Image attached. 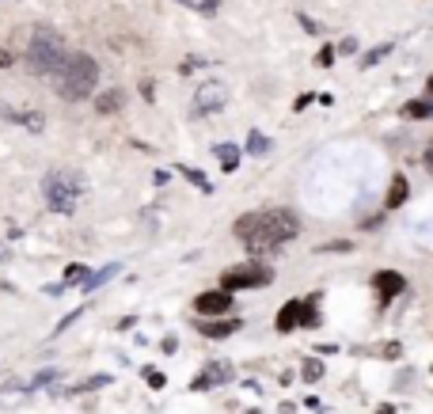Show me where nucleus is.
<instances>
[{
    "label": "nucleus",
    "instance_id": "obj_5",
    "mask_svg": "<svg viewBox=\"0 0 433 414\" xmlns=\"http://www.w3.org/2000/svg\"><path fill=\"white\" fill-rule=\"evenodd\" d=\"M274 281V270L262 266V262H243V266H232L221 274V289L224 293H236V289H259Z\"/></svg>",
    "mask_w": 433,
    "mask_h": 414
},
{
    "label": "nucleus",
    "instance_id": "obj_32",
    "mask_svg": "<svg viewBox=\"0 0 433 414\" xmlns=\"http://www.w3.org/2000/svg\"><path fill=\"white\" fill-rule=\"evenodd\" d=\"M426 167H429V172H433V148H429V153H426Z\"/></svg>",
    "mask_w": 433,
    "mask_h": 414
},
{
    "label": "nucleus",
    "instance_id": "obj_22",
    "mask_svg": "<svg viewBox=\"0 0 433 414\" xmlns=\"http://www.w3.org/2000/svg\"><path fill=\"white\" fill-rule=\"evenodd\" d=\"M179 172H183L186 179H190V183L198 186V190H205V194H209V190H213V183H209V179H205L202 172H194V167H179Z\"/></svg>",
    "mask_w": 433,
    "mask_h": 414
},
{
    "label": "nucleus",
    "instance_id": "obj_27",
    "mask_svg": "<svg viewBox=\"0 0 433 414\" xmlns=\"http://www.w3.org/2000/svg\"><path fill=\"white\" fill-rule=\"evenodd\" d=\"M319 376H323V365H319V361H308V365H304V380H319Z\"/></svg>",
    "mask_w": 433,
    "mask_h": 414
},
{
    "label": "nucleus",
    "instance_id": "obj_3",
    "mask_svg": "<svg viewBox=\"0 0 433 414\" xmlns=\"http://www.w3.org/2000/svg\"><path fill=\"white\" fill-rule=\"evenodd\" d=\"M65 58H69V53H65V39L53 27H39V31L31 34V42H27V69H31L34 77H53Z\"/></svg>",
    "mask_w": 433,
    "mask_h": 414
},
{
    "label": "nucleus",
    "instance_id": "obj_26",
    "mask_svg": "<svg viewBox=\"0 0 433 414\" xmlns=\"http://www.w3.org/2000/svg\"><path fill=\"white\" fill-rule=\"evenodd\" d=\"M297 20H300V27H304V31H308V34H319V31H323V27H319V23L312 20V15H304V12H300V15H297Z\"/></svg>",
    "mask_w": 433,
    "mask_h": 414
},
{
    "label": "nucleus",
    "instance_id": "obj_23",
    "mask_svg": "<svg viewBox=\"0 0 433 414\" xmlns=\"http://www.w3.org/2000/svg\"><path fill=\"white\" fill-rule=\"evenodd\" d=\"M110 384V376H91V380H84V384H77L72 392H91V388H107Z\"/></svg>",
    "mask_w": 433,
    "mask_h": 414
},
{
    "label": "nucleus",
    "instance_id": "obj_16",
    "mask_svg": "<svg viewBox=\"0 0 433 414\" xmlns=\"http://www.w3.org/2000/svg\"><path fill=\"white\" fill-rule=\"evenodd\" d=\"M236 331H240V319H228V323H205L202 327L205 338H228V335H236Z\"/></svg>",
    "mask_w": 433,
    "mask_h": 414
},
{
    "label": "nucleus",
    "instance_id": "obj_6",
    "mask_svg": "<svg viewBox=\"0 0 433 414\" xmlns=\"http://www.w3.org/2000/svg\"><path fill=\"white\" fill-rule=\"evenodd\" d=\"M224 103H228V88L224 84H202V88L194 91L190 99V115L194 118H209L216 110H224Z\"/></svg>",
    "mask_w": 433,
    "mask_h": 414
},
{
    "label": "nucleus",
    "instance_id": "obj_29",
    "mask_svg": "<svg viewBox=\"0 0 433 414\" xmlns=\"http://www.w3.org/2000/svg\"><path fill=\"white\" fill-rule=\"evenodd\" d=\"M15 58H12V50H8L4 42H0V69H8V65H12Z\"/></svg>",
    "mask_w": 433,
    "mask_h": 414
},
{
    "label": "nucleus",
    "instance_id": "obj_11",
    "mask_svg": "<svg viewBox=\"0 0 433 414\" xmlns=\"http://www.w3.org/2000/svg\"><path fill=\"white\" fill-rule=\"evenodd\" d=\"M122 107H126V91H122V88H110V91H103V96H96V110H99V115H118Z\"/></svg>",
    "mask_w": 433,
    "mask_h": 414
},
{
    "label": "nucleus",
    "instance_id": "obj_19",
    "mask_svg": "<svg viewBox=\"0 0 433 414\" xmlns=\"http://www.w3.org/2000/svg\"><path fill=\"white\" fill-rule=\"evenodd\" d=\"M316 300H319V297H304V300H300V323H304V327H316V323H319Z\"/></svg>",
    "mask_w": 433,
    "mask_h": 414
},
{
    "label": "nucleus",
    "instance_id": "obj_25",
    "mask_svg": "<svg viewBox=\"0 0 433 414\" xmlns=\"http://www.w3.org/2000/svg\"><path fill=\"white\" fill-rule=\"evenodd\" d=\"M50 380H58V369H42V373L31 380V388H42V384H50Z\"/></svg>",
    "mask_w": 433,
    "mask_h": 414
},
{
    "label": "nucleus",
    "instance_id": "obj_1",
    "mask_svg": "<svg viewBox=\"0 0 433 414\" xmlns=\"http://www.w3.org/2000/svg\"><path fill=\"white\" fill-rule=\"evenodd\" d=\"M236 240L251 255H274L289 240L300 232V221L289 209H262V213H247L236 221Z\"/></svg>",
    "mask_w": 433,
    "mask_h": 414
},
{
    "label": "nucleus",
    "instance_id": "obj_2",
    "mask_svg": "<svg viewBox=\"0 0 433 414\" xmlns=\"http://www.w3.org/2000/svg\"><path fill=\"white\" fill-rule=\"evenodd\" d=\"M53 84H58V96L69 99V103H80L96 91L99 84V65L91 53H69L61 61V69L53 72Z\"/></svg>",
    "mask_w": 433,
    "mask_h": 414
},
{
    "label": "nucleus",
    "instance_id": "obj_8",
    "mask_svg": "<svg viewBox=\"0 0 433 414\" xmlns=\"http://www.w3.org/2000/svg\"><path fill=\"white\" fill-rule=\"evenodd\" d=\"M373 285H376V293H380V304H388L392 297H399L403 289H407V281L395 274V270H380V274L373 278Z\"/></svg>",
    "mask_w": 433,
    "mask_h": 414
},
{
    "label": "nucleus",
    "instance_id": "obj_34",
    "mask_svg": "<svg viewBox=\"0 0 433 414\" xmlns=\"http://www.w3.org/2000/svg\"><path fill=\"white\" fill-rule=\"evenodd\" d=\"M0 259H4V247H0Z\"/></svg>",
    "mask_w": 433,
    "mask_h": 414
},
{
    "label": "nucleus",
    "instance_id": "obj_10",
    "mask_svg": "<svg viewBox=\"0 0 433 414\" xmlns=\"http://www.w3.org/2000/svg\"><path fill=\"white\" fill-rule=\"evenodd\" d=\"M224 380H232V369H228V365H209L202 376H194V380H190V392H205V388H213V384H224Z\"/></svg>",
    "mask_w": 433,
    "mask_h": 414
},
{
    "label": "nucleus",
    "instance_id": "obj_9",
    "mask_svg": "<svg viewBox=\"0 0 433 414\" xmlns=\"http://www.w3.org/2000/svg\"><path fill=\"white\" fill-rule=\"evenodd\" d=\"M0 115H4L8 122H15V126L31 129V134H42V129H46V122H42L39 110H12V107H0Z\"/></svg>",
    "mask_w": 433,
    "mask_h": 414
},
{
    "label": "nucleus",
    "instance_id": "obj_13",
    "mask_svg": "<svg viewBox=\"0 0 433 414\" xmlns=\"http://www.w3.org/2000/svg\"><path fill=\"white\" fill-rule=\"evenodd\" d=\"M407 194H411L407 179H403V175H395V179H392V190H388V202H384V205H388V209H399V205L407 202Z\"/></svg>",
    "mask_w": 433,
    "mask_h": 414
},
{
    "label": "nucleus",
    "instance_id": "obj_35",
    "mask_svg": "<svg viewBox=\"0 0 433 414\" xmlns=\"http://www.w3.org/2000/svg\"><path fill=\"white\" fill-rule=\"evenodd\" d=\"M247 414H259V410H247Z\"/></svg>",
    "mask_w": 433,
    "mask_h": 414
},
{
    "label": "nucleus",
    "instance_id": "obj_30",
    "mask_svg": "<svg viewBox=\"0 0 433 414\" xmlns=\"http://www.w3.org/2000/svg\"><path fill=\"white\" fill-rule=\"evenodd\" d=\"M145 380L153 384V388H164V376H160L156 369H148V373H145Z\"/></svg>",
    "mask_w": 433,
    "mask_h": 414
},
{
    "label": "nucleus",
    "instance_id": "obj_15",
    "mask_svg": "<svg viewBox=\"0 0 433 414\" xmlns=\"http://www.w3.org/2000/svg\"><path fill=\"white\" fill-rule=\"evenodd\" d=\"M118 270H122L118 262H110V266H103V270H99V274H88V281H84V289H88V293H91V289L107 285L110 278H118Z\"/></svg>",
    "mask_w": 433,
    "mask_h": 414
},
{
    "label": "nucleus",
    "instance_id": "obj_12",
    "mask_svg": "<svg viewBox=\"0 0 433 414\" xmlns=\"http://www.w3.org/2000/svg\"><path fill=\"white\" fill-rule=\"evenodd\" d=\"M297 327H300V300H289V304L278 312V331L289 335V331H297Z\"/></svg>",
    "mask_w": 433,
    "mask_h": 414
},
{
    "label": "nucleus",
    "instance_id": "obj_17",
    "mask_svg": "<svg viewBox=\"0 0 433 414\" xmlns=\"http://www.w3.org/2000/svg\"><path fill=\"white\" fill-rule=\"evenodd\" d=\"M403 118H433V103L429 99H411L403 107Z\"/></svg>",
    "mask_w": 433,
    "mask_h": 414
},
{
    "label": "nucleus",
    "instance_id": "obj_14",
    "mask_svg": "<svg viewBox=\"0 0 433 414\" xmlns=\"http://www.w3.org/2000/svg\"><path fill=\"white\" fill-rule=\"evenodd\" d=\"M213 153H216V160H221L224 172H236V167H240V148L236 145H216Z\"/></svg>",
    "mask_w": 433,
    "mask_h": 414
},
{
    "label": "nucleus",
    "instance_id": "obj_7",
    "mask_svg": "<svg viewBox=\"0 0 433 414\" xmlns=\"http://www.w3.org/2000/svg\"><path fill=\"white\" fill-rule=\"evenodd\" d=\"M228 308H232V293H224V289L198 293V300H194V312L198 316H228Z\"/></svg>",
    "mask_w": 433,
    "mask_h": 414
},
{
    "label": "nucleus",
    "instance_id": "obj_24",
    "mask_svg": "<svg viewBox=\"0 0 433 414\" xmlns=\"http://www.w3.org/2000/svg\"><path fill=\"white\" fill-rule=\"evenodd\" d=\"M316 65H323V69H331V65H335V46H323V50L316 53Z\"/></svg>",
    "mask_w": 433,
    "mask_h": 414
},
{
    "label": "nucleus",
    "instance_id": "obj_4",
    "mask_svg": "<svg viewBox=\"0 0 433 414\" xmlns=\"http://www.w3.org/2000/svg\"><path fill=\"white\" fill-rule=\"evenodd\" d=\"M42 194H46V205H50L53 213L69 217V213L77 209L80 194H84V179L77 172L53 167V172H46V179H42Z\"/></svg>",
    "mask_w": 433,
    "mask_h": 414
},
{
    "label": "nucleus",
    "instance_id": "obj_18",
    "mask_svg": "<svg viewBox=\"0 0 433 414\" xmlns=\"http://www.w3.org/2000/svg\"><path fill=\"white\" fill-rule=\"evenodd\" d=\"M247 153L266 156V153H270V137H266V134H259V129H251V134H247Z\"/></svg>",
    "mask_w": 433,
    "mask_h": 414
},
{
    "label": "nucleus",
    "instance_id": "obj_20",
    "mask_svg": "<svg viewBox=\"0 0 433 414\" xmlns=\"http://www.w3.org/2000/svg\"><path fill=\"white\" fill-rule=\"evenodd\" d=\"M84 281H88V266H84V262H72V266L65 270L61 285H84Z\"/></svg>",
    "mask_w": 433,
    "mask_h": 414
},
{
    "label": "nucleus",
    "instance_id": "obj_31",
    "mask_svg": "<svg viewBox=\"0 0 433 414\" xmlns=\"http://www.w3.org/2000/svg\"><path fill=\"white\" fill-rule=\"evenodd\" d=\"M346 247H350V243H346V240H335V243H323V247H319V251H346Z\"/></svg>",
    "mask_w": 433,
    "mask_h": 414
},
{
    "label": "nucleus",
    "instance_id": "obj_21",
    "mask_svg": "<svg viewBox=\"0 0 433 414\" xmlns=\"http://www.w3.org/2000/svg\"><path fill=\"white\" fill-rule=\"evenodd\" d=\"M388 53H392V42L376 46V50H369V53H365V58H361V69H373V65H376V61H384V58H388Z\"/></svg>",
    "mask_w": 433,
    "mask_h": 414
},
{
    "label": "nucleus",
    "instance_id": "obj_28",
    "mask_svg": "<svg viewBox=\"0 0 433 414\" xmlns=\"http://www.w3.org/2000/svg\"><path fill=\"white\" fill-rule=\"evenodd\" d=\"M335 53H357V39H342L338 42V50Z\"/></svg>",
    "mask_w": 433,
    "mask_h": 414
},
{
    "label": "nucleus",
    "instance_id": "obj_33",
    "mask_svg": "<svg viewBox=\"0 0 433 414\" xmlns=\"http://www.w3.org/2000/svg\"><path fill=\"white\" fill-rule=\"evenodd\" d=\"M429 91H433V77H429Z\"/></svg>",
    "mask_w": 433,
    "mask_h": 414
}]
</instances>
